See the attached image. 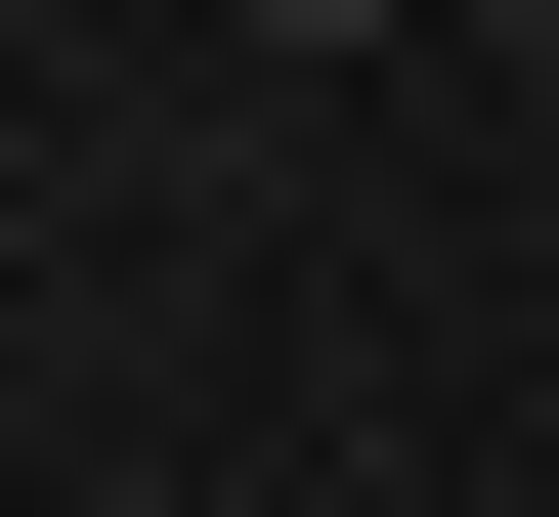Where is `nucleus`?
I'll use <instances>...</instances> for the list:
<instances>
[{
	"label": "nucleus",
	"mask_w": 559,
	"mask_h": 517,
	"mask_svg": "<svg viewBox=\"0 0 559 517\" xmlns=\"http://www.w3.org/2000/svg\"><path fill=\"white\" fill-rule=\"evenodd\" d=\"M259 44H430V0H259Z\"/></svg>",
	"instance_id": "1"
},
{
	"label": "nucleus",
	"mask_w": 559,
	"mask_h": 517,
	"mask_svg": "<svg viewBox=\"0 0 559 517\" xmlns=\"http://www.w3.org/2000/svg\"><path fill=\"white\" fill-rule=\"evenodd\" d=\"M516 44H559V0H516Z\"/></svg>",
	"instance_id": "2"
}]
</instances>
